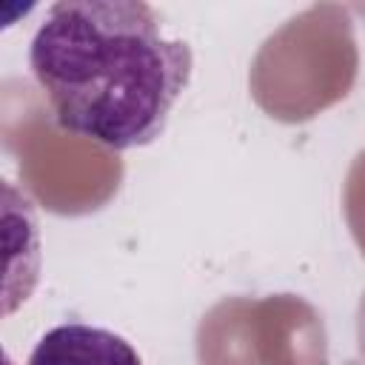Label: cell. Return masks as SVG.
Returning a JSON list of instances; mask_svg holds the SVG:
<instances>
[{
	"label": "cell",
	"mask_w": 365,
	"mask_h": 365,
	"mask_svg": "<svg viewBox=\"0 0 365 365\" xmlns=\"http://www.w3.org/2000/svg\"><path fill=\"white\" fill-rule=\"evenodd\" d=\"M26 365H143V359L128 339L108 328L66 322L37 339Z\"/></svg>",
	"instance_id": "7a4b0ae2"
},
{
	"label": "cell",
	"mask_w": 365,
	"mask_h": 365,
	"mask_svg": "<svg viewBox=\"0 0 365 365\" xmlns=\"http://www.w3.org/2000/svg\"><path fill=\"white\" fill-rule=\"evenodd\" d=\"M29 66L63 131L114 151L154 143L191 80V48L140 0H63L37 26Z\"/></svg>",
	"instance_id": "6da1fadb"
}]
</instances>
